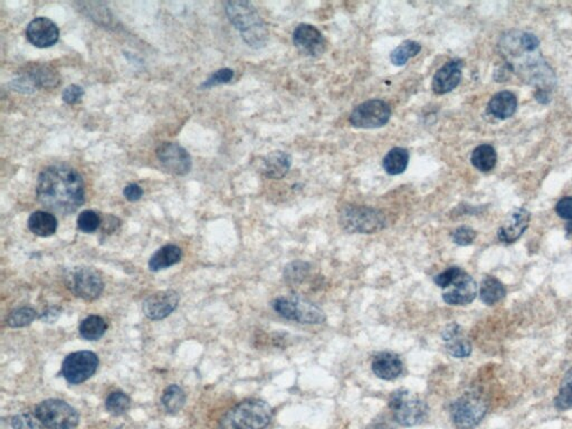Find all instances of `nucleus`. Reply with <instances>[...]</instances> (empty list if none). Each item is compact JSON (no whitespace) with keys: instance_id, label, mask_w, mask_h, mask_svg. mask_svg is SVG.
Instances as JSON below:
<instances>
[{"instance_id":"obj_14","label":"nucleus","mask_w":572,"mask_h":429,"mask_svg":"<svg viewBox=\"0 0 572 429\" xmlns=\"http://www.w3.org/2000/svg\"><path fill=\"white\" fill-rule=\"evenodd\" d=\"M179 301V294L174 290L157 292L144 300L142 311L148 319L159 321L169 317L177 308Z\"/></svg>"},{"instance_id":"obj_33","label":"nucleus","mask_w":572,"mask_h":429,"mask_svg":"<svg viewBox=\"0 0 572 429\" xmlns=\"http://www.w3.org/2000/svg\"><path fill=\"white\" fill-rule=\"evenodd\" d=\"M36 318L37 313L34 308L24 306V308H16L9 313L7 318V325L11 327H27Z\"/></svg>"},{"instance_id":"obj_3","label":"nucleus","mask_w":572,"mask_h":429,"mask_svg":"<svg viewBox=\"0 0 572 429\" xmlns=\"http://www.w3.org/2000/svg\"><path fill=\"white\" fill-rule=\"evenodd\" d=\"M225 11L244 41L252 48H262L268 41L266 24L258 11L249 1L234 0L225 4Z\"/></svg>"},{"instance_id":"obj_40","label":"nucleus","mask_w":572,"mask_h":429,"mask_svg":"<svg viewBox=\"0 0 572 429\" xmlns=\"http://www.w3.org/2000/svg\"><path fill=\"white\" fill-rule=\"evenodd\" d=\"M234 77V71L230 69H221L215 72L213 75H210L209 79L204 82L202 88H213V86H221L232 81Z\"/></svg>"},{"instance_id":"obj_43","label":"nucleus","mask_w":572,"mask_h":429,"mask_svg":"<svg viewBox=\"0 0 572 429\" xmlns=\"http://www.w3.org/2000/svg\"><path fill=\"white\" fill-rule=\"evenodd\" d=\"M123 195H125V199L129 201H138L139 199H141L144 190L139 184H127V187L123 189Z\"/></svg>"},{"instance_id":"obj_1","label":"nucleus","mask_w":572,"mask_h":429,"mask_svg":"<svg viewBox=\"0 0 572 429\" xmlns=\"http://www.w3.org/2000/svg\"><path fill=\"white\" fill-rule=\"evenodd\" d=\"M500 50L506 67L536 91L550 92L556 84V75L540 52V41L534 34L509 32L500 39Z\"/></svg>"},{"instance_id":"obj_19","label":"nucleus","mask_w":572,"mask_h":429,"mask_svg":"<svg viewBox=\"0 0 572 429\" xmlns=\"http://www.w3.org/2000/svg\"><path fill=\"white\" fill-rule=\"evenodd\" d=\"M463 62L453 60L438 69L433 79V91L438 95L449 93L462 80Z\"/></svg>"},{"instance_id":"obj_9","label":"nucleus","mask_w":572,"mask_h":429,"mask_svg":"<svg viewBox=\"0 0 572 429\" xmlns=\"http://www.w3.org/2000/svg\"><path fill=\"white\" fill-rule=\"evenodd\" d=\"M64 280L69 291L85 301L97 300L104 290L100 273L91 267H73L67 271Z\"/></svg>"},{"instance_id":"obj_16","label":"nucleus","mask_w":572,"mask_h":429,"mask_svg":"<svg viewBox=\"0 0 572 429\" xmlns=\"http://www.w3.org/2000/svg\"><path fill=\"white\" fill-rule=\"evenodd\" d=\"M293 43L296 48L305 55L319 57L326 50V41L318 28L309 24H301L293 33Z\"/></svg>"},{"instance_id":"obj_4","label":"nucleus","mask_w":572,"mask_h":429,"mask_svg":"<svg viewBox=\"0 0 572 429\" xmlns=\"http://www.w3.org/2000/svg\"><path fill=\"white\" fill-rule=\"evenodd\" d=\"M272 417L273 409L267 402L260 399H247L221 417L218 429H265Z\"/></svg>"},{"instance_id":"obj_27","label":"nucleus","mask_w":572,"mask_h":429,"mask_svg":"<svg viewBox=\"0 0 572 429\" xmlns=\"http://www.w3.org/2000/svg\"><path fill=\"white\" fill-rule=\"evenodd\" d=\"M108 330V325L103 318L99 315H90L81 322L80 336L88 341H97L104 336Z\"/></svg>"},{"instance_id":"obj_26","label":"nucleus","mask_w":572,"mask_h":429,"mask_svg":"<svg viewBox=\"0 0 572 429\" xmlns=\"http://www.w3.org/2000/svg\"><path fill=\"white\" fill-rule=\"evenodd\" d=\"M410 154L404 148H393L384 158V168L390 176H397L406 170Z\"/></svg>"},{"instance_id":"obj_10","label":"nucleus","mask_w":572,"mask_h":429,"mask_svg":"<svg viewBox=\"0 0 572 429\" xmlns=\"http://www.w3.org/2000/svg\"><path fill=\"white\" fill-rule=\"evenodd\" d=\"M487 413V404L481 397L465 395L452 404L451 416L459 429H474Z\"/></svg>"},{"instance_id":"obj_41","label":"nucleus","mask_w":572,"mask_h":429,"mask_svg":"<svg viewBox=\"0 0 572 429\" xmlns=\"http://www.w3.org/2000/svg\"><path fill=\"white\" fill-rule=\"evenodd\" d=\"M83 88L76 84H72L67 88H64L63 93H62V99L67 104L73 105L80 102L82 97H83Z\"/></svg>"},{"instance_id":"obj_12","label":"nucleus","mask_w":572,"mask_h":429,"mask_svg":"<svg viewBox=\"0 0 572 429\" xmlns=\"http://www.w3.org/2000/svg\"><path fill=\"white\" fill-rule=\"evenodd\" d=\"M99 358L91 351H78L67 355L62 365V374L71 385H78L97 372Z\"/></svg>"},{"instance_id":"obj_15","label":"nucleus","mask_w":572,"mask_h":429,"mask_svg":"<svg viewBox=\"0 0 572 429\" xmlns=\"http://www.w3.org/2000/svg\"><path fill=\"white\" fill-rule=\"evenodd\" d=\"M477 295V284L472 276L463 271L459 278L445 289L442 300L449 306H468L475 300Z\"/></svg>"},{"instance_id":"obj_25","label":"nucleus","mask_w":572,"mask_h":429,"mask_svg":"<svg viewBox=\"0 0 572 429\" xmlns=\"http://www.w3.org/2000/svg\"><path fill=\"white\" fill-rule=\"evenodd\" d=\"M505 295V286L500 280L494 278V276H487V278H483L481 287H480V297L487 306H495L496 303L503 300Z\"/></svg>"},{"instance_id":"obj_20","label":"nucleus","mask_w":572,"mask_h":429,"mask_svg":"<svg viewBox=\"0 0 572 429\" xmlns=\"http://www.w3.org/2000/svg\"><path fill=\"white\" fill-rule=\"evenodd\" d=\"M371 369L377 377L384 380H393L403 372V362L395 353H380L373 358Z\"/></svg>"},{"instance_id":"obj_17","label":"nucleus","mask_w":572,"mask_h":429,"mask_svg":"<svg viewBox=\"0 0 572 429\" xmlns=\"http://www.w3.org/2000/svg\"><path fill=\"white\" fill-rule=\"evenodd\" d=\"M26 37L34 46L48 48L57 43L60 31L55 22L46 17H36L26 28Z\"/></svg>"},{"instance_id":"obj_31","label":"nucleus","mask_w":572,"mask_h":429,"mask_svg":"<svg viewBox=\"0 0 572 429\" xmlns=\"http://www.w3.org/2000/svg\"><path fill=\"white\" fill-rule=\"evenodd\" d=\"M131 406V399L122 391H113L105 400V408L111 415L121 416L127 413Z\"/></svg>"},{"instance_id":"obj_39","label":"nucleus","mask_w":572,"mask_h":429,"mask_svg":"<svg viewBox=\"0 0 572 429\" xmlns=\"http://www.w3.org/2000/svg\"><path fill=\"white\" fill-rule=\"evenodd\" d=\"M462 272V268H459V267H449L447 270L435 276V284H436L437 286H440V289H447L448 286L451 285Z\"/></svg>"},{"instance_id":"obj_30","label":"nucleus","mask_w":572,"mask_h":429,"mask_svg":"<svg viewBox=\"0 0 572 429\" xmlns=\"http://www.w3.org/2000/svg\"><path fill=\"white\" fill-rule=\"evenodd\" d=\"M421 50V45L417 41H406L396 47L390 54V61L396 67H403L410 58L415 57Z\"/></svg>"},{"instance_id":"obj_46","label":"nucleus","mask_w":572,"mask_h":429,"mask_svg":"<svg viewBox=\"0 0 572 429\" xmlns=\"http://www.w3.org/2000/svg\"><path fill=\"white\" fill-rule=\"evenodd\" d=\"M566 231H567L568 234L572 235V220L568 222L567 225H566Z\"/></svg>"},{"instance_id":"obj_8","label":"nucleus","mask_w":572,"mask_h":429,"mask_svg":"<svg viewBox=\"0 0 572 429\" xmlns=\"http://www.w3.org/2000/svg\"><path fill=\"white\" fill-rule=\"evenodd\" d=\"M35 416L48 429H73L80 421L76 409L60 399H48L37 404Z\"/></svg>"},{"instance_id":"obj_37","label":"nucleus","mask_w":572,"mask_h":429,"mask_svg":"<svg viewBox=\"0 0 572 429\" xmlns=\"http://www.w3.org/2000/svg\"><path fill=\"white\" fill-rule=\"evenodd\" d=\"M11 426L14 429H42V423L36 416L20 414L11 418Z\"/></svg>"},{"instance_id":"obj_45","label":"nucleus","mask_w":572,"mask_h":429,"mask_svg":"<svg viewBox=\"0 0 572 429\" xmlns=\"http://www.w3.org/2000/svg\"><path fill=\"white\" fill-rule=\"evenodd\" d=\"M549 93H550V92L536 91V99L538 100L540 103H542V104H545V103L550 101V95H549Z\"/></svg>"},{"instance_id":"obj_29","label":"nucleus","mask_w":572,"mask_h":429,"mask_svg":"<svg viewBox=\"0 0 572 429\" xmlns=\"http://www.w3.org/2000/svg\"><path fill=\"white\" fill-rule=\"evenodd\" d=\"M161 404L167 413H179L186 404V393L183 389L177 385H170L163 391Z\"/></svg>"},{"instance_id":"obj_22","label":"nucleus","mask_w":572,"mask_h":429,"mask_svg":"<svg viewBox=\"0 0 572 429\" xmlns=\"http://www.w3.org/2000/svg\"><path fill=\"white\" fill-rule=\"evenodd\" d=\"M183 257V250L177 245L163 246L160 250H158L149 261V268L153 272H159L161 270H166L168 267L174 266L181 261Z\"/></svg>"},{"instance_id":"obj_42","label":"nucleus","mask_w":572,"mask_h":429,"mask_svg":"<svg viewBox=\"0 0 572 429\" xmlns=\"http://www.w3.org/2000/svg\"><path fill=\"white\" fill-rule=\"evenodd\" d=\"M556 212L559 217L572 220V197H564L560 199L557 204Z\"/></svg>"},{"instance_id":"obj_5","label":"nucleus","mask_w":572,"mask_h":429,"mask_svg":"<svg viewBox=\"0 0 572 429\" xmlns=\"http://www.w3.org/2000/svg\"><path fill=\"white\" fill-rule=\"evenodd\" d=\"M339 223L350 234H375L386 229L387 218L371 207L347 206L340 212Z\"/></svg>"},{"instance_id":"obj_13","label":"nucleus","mask_w":572,"mask_h":429,"mask_svg":"<svg viewBox=\"0 0 572 429\" xmlns=\"http://www.w3.org/2000/svg\"><path fill=\"white\" fill-rule=\"evenodd\" d=\"M155 154L160 165L172 174L185 176L191 170L193 163L190 154L178 143H161Z\"/></svg>"},{"instance_id":"obj_11","label":"nucleus","mask_w":572,"mask_h":429,"mask_svg":"<svg viewBox=\"0 0 572 429\" xmlns=\"http://www.w3.org/2000/svg\"><path fill=\"white\" fill-rule=\"evenodd\" d=\"M391 116V109L382 100H370L363 104L358 105L349 121L352 127L359 129H377L382 128L389 121Z\"/></svg>"},{"instance_id":"obj_2","label":"nucleus","mask_w":572,"mask_h":429,"mask_svg":"<svg viewBox=\"0 0 572 429\" xmlns=\"http://www.w3.org/2000/svg\"><path fill=\"white\" fill-rule=\"evenodd\" d=\"M83 178L74 168L53 165L39 174L36 197L46 210L61 214L76 212L85 200Z\"/></svg>"},{"instance_id":"obj_23","label":"nucleus","mask_w":572,"mask_h":429,"mask_svg":"<svg viewBox=\"0 0 572 429\" xmlns=\"http://www.w3.org/2000/svg\"><path fill=\"white\" fill-rule=\"evenodd\" d=\"M517 107V100L515 94L509 91L495 94L489 102V112L498 118H510L515 114Z\"/></svg>"},{"instance_id":"obj_18","label":"nucleus","mask_w":572,"mask_h":429,"mask_svg":"<svg viewBox=\"0 0 572 429\" xmlns=\"http://www.w3.org/2000/svg\"><path fill=\"white\" fill-rule=\"evenodd\" d=\"M530 220V212L524 208H515L512 210L504 220L503 225L498 229V240L506 244L517 242L528 229Z\"/></svg>"},{"instance_id":"obj_44","label":"nucleus","mask_w":572,"mask_h":429,"mask_svg":"<svg viewBox=\"0 0 572 429\" xmlns=\"http://www.w3.org/2000/svg\"><path fill=\"white\" fill-rule=\"evenodd\" d=\"M60 314H61V308H50L44 313L39 315V319L42 320L43 322H46V323H54L60 317Z\"/></svg>"},{"instance_id":"obj_6","label":"nucleus","mask_w":572,"mask_h":429,"mask_svg":"<svg viewBox=\"0 0 572 429\" xmlns=\"http://www.w3.org/2000/svg\"><path fill=\"white\" fill-rule=\"evenodd\" d=\"M389 408L397 424L404 427L417 426L428 416L429 408L415 393L400 389L390 396Z\"/></svg>"},{"instance_id":"obj_21","label":"nucleus","mask_w":572,"mask_h":429,"mask_svg":"<svg viewBox=\"0 0 572 429\" xmlns=\"http://www.w3.org/2000/svg\"><path fill=\"white\" fill-rule=\"evenodd\" d=\"M291 168V157L286 152L275 151L268 154L262 161L260 171L272 179H282Z\"/></svg>"},{"instance_id":"obj_24","label":"nucleus","mask_w":572,"mask_h":429,"mask_svg":"<svg viewBox=\"0 0 572 429\" xmlns=\"http://www.w3.org/2000/svg\"><path fill=\"white\" fill-rule=\"evenodd\" d=\"M27 225L33 234L39 237H50L55 234L56 229H57V219L50 212L39 210L29 216Z\"/></svg>"},{"instance_id":"obj_7","label":"nucleus","mask_w":572,"mask_h":429,"mask_svg":"<svg viewBox=\"0 0 572 429\" xmlns=\"http://www.w3.org/2000/svg\"><path fill=\"white\" fill-rule=\"evenodd\" d=\"M273 308L284 319L303 325H321L326 320L322 308L298 295L277 297L274 300Z\"/></svg>"},{"instance_id":"obj_34","label":"nucleus","mask_w":572,"mask_h":429,"mask_svg":"<svg viewBox=\"0 0 572 429\" xmlns=\"http://www.w3.org/2000/svg\"><path fill=\"white\" fill-rule=\"evenodd\" d=\"M445 343L447 353L452 357L456 358V359L470 357V353H472V344L466 339L462 338L461 334L451 339L449 341L445 342Z\"/></svg>"},{"instance_id":"obj_32","label":"nucleus","mask_w":572,"mask_h":429,"mask_svg":"<svg viewBox=\"0 0 572 429\" xmlns=\"http://www.w3.org/2000/svg\"><path fill=\"white\" fill-rule=\"evenodd\" d=\"M554 404L559 410H562V411L572 408V367L562 378L560 390H559L558 396L554 399Z\"/></svg>"},{"instance_id":"obj_35","label":"nucleus","mask_w":572,"mask_h":429,"mask_svg":"<svg viewBox=\"0 0 572 429\" xmlns=\"http://www.w3.org/2000/svg\"><path fill=\"white\" fill-rule=\"evenodd\" d=\"M309 270H310V266L305 261H293L285 267V280L288 283H301L307 278Z\"/></svg>"},{"instance_id":"obj_36","label":"nucleus","mask_w":572,"mask_h":429,"mask_svg":"<svg viewBox=\"0 0 572 429\" xmlns=\"http://www.w3.org/2000/svg\"><path fill=\"white\" fill-rule=\"evenodd\" d=\"M101 225V218L93 210H84L78 217V227L81 231L91 234L99 229Z\"/></svg>"},{"instance_id":"obj_38","label":"nucleus","mask_w":572,"mask_h":429,"mask_svg":"<svg viewBox=\"0 0 572 429\" xmlns=\"http://www.w3.org/2000/svg\"><path fill=\"white\" fill-rule=\"evenodd\" d=\"M476 235V231L468 226H461L453 231L452 238L457 245L468 246L475 240Z\"/></svg>"},{"instance_id":"obj_28","label":"nucleus","mask_w":572,"mask_h":429,"mask_svg":"<svg viewBox=\"0 0 572 429\" xmlns=\"http://www.w3.org/2000/svg\"><path fill=\"white\" fill-rule=\"evenodd\" d=\"M470 161L476 169L487 172L494 169L498 161V154L492 146L481 144L473 151Z\"/></svg>"}]
</instances>
